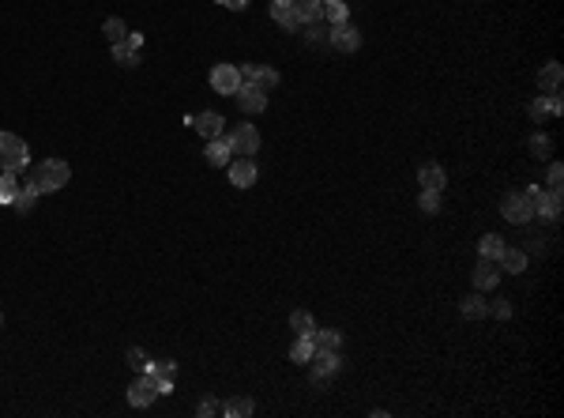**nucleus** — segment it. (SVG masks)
Wrapping results in <instances>:
<instances>
[{
	"label": "nucleus",
	"mask_w": 564,
	"mask_h": 418,
	"mask_svg": "<svg viewBox=\"0 0 564 418\" xmlns=\"http://www.w3.org/2000/svg\"><path fill=\"white\" fill-rule=\"evenodd\" d=\"M327 49H339V53H358V49H361V31L350 27V23H335V27H327Z\"/></svg>",
	"instance_id": "obj_4"
},
{
	"label": "nucleus",
	"mask_w": 564,
	"mask_h": 418,
	"mask_svg": "<svg viewBox=\"0 0 564 418\" xmlns=\"http://www.w3.org/2000/svg\"><path fill=\"white\" fill-rule=\"evenodd\" d=\"M564 113V98H560V90H553L549 95V117H560Z\"/></svg>",
	"instance_id": "obj_39"
},
{
	"label": "nucleus",
	"mask_w": 564,
	"mask_h": 418,
	"mask_svg": "<svg viewBox=\"0 0 564 418\" xmlns=\"http://www.w3.org/2000/svg\"><path fill=\"white\" fill-rule=\"evenodd\" d=\"M154 399H159V388H154V381L147 373H139V381L128 388V403H132V407H151Z\"/></svg>",
	"instance_id": "obj_12"
},
{
	"label": "nucleus",
	"mask_w": 564,
	"mask_h": 418,
	"mask_svg": "<svg viewBox=\"0 0 564 418\" xmlns=\"http://www.w3.org/2000/svg\"><path fill=\"white\" fill-rule=\"evenodd\" d=\"M271 19L279 23L282 31H297V27H301L297 16H294V8H282V4H271Z\"/></svg>",
	"instance_id": "obj_28"
},
{
	"label": "nucleus",
	"mask_w": 564,
	"mask_h": 418,
	"mask_svg": "<svg viewBox=\"0 0 564 418\" xmlns=\"http://www.w3.org/2000/svg\"><path fill=\"white\" fill-rule=\"evenodd\" d=\"M19 189H23V185H19V177L4 169V174H0V204H11V200L19 196Z\"/></svg>",
	"instance_id": "obj_26"
},
{
	"label": "nucleus",
	"mask_w": 564,
	"mask_h": 418,
	"mask_svg": "<svg viewBox=\"0 0 564 418\" xmlns=\"http://www.w3.org/2000/svg\"><path fill=\"white\" fill-rule=\"evenodd\" d=\"M0 328H4V317H0Z\"/></svg>",
	"instance_id": "obj_44"
},
{
	"label": "nucleus",
	"mask_w": 564,
	"mask_h": 418,
	"mask_svg": "<svg viewBox=\"0 0 564 418\" xmlns=\"http://www.w3.org/2000/svg\"><path fill=\"white\" fill-rule=\"evenodd\" d=\"M230 181L238 189H252L256 185V177H260V169H256V162L252 159H245V155H238V159H230Z\"/></svg>",
	"instance_id": "obj_9"
},
{
	"label": "nucleus",
	"mask_w": 564,
	"mask_h": 418,
	"mask_svg": "<svg viewBox=\"0 0 564 418\" xmlns=\"http://www.w3.org/2000/svg\"><path fill=\"white\" fill-rule=\"evenodd\" d=\"M309 365H312V385H316V388H324L327 381H335L339 370H343L339 350H316V355L309 358Z\"/></svg>",
	"instance_id": "obj_3"
},
{
	"label": "nucleus",
	"mask_w": 564,
	"mask_h": 418,
	"mask_svg": "<svg viewBox=\"0 0 564 418\" xmlns=\"http://www.w3.org/2000/svg\"><path fill=\"white\" fill-rule=\"evenodd\" d=\"M534 219L557 223V219H560V189H549V192L538 196V204H534Z\"/></svg>",
	"instance_id": "obj_14"
},
{
	"label": "nucleus",
	"mask_w": 564,
	"mask_h": 418,
	"mask_svg": "<svg viewBox=\"0 0 564 418\" xmlns=\"http://www.w3.org/2000/svg\"><path fill=\"white\" fill-rule=\"evenodd\" d=\"M68 181H72V166H68V162H64V159H46V162H38V166L31 169L27 189H34L38 196H42V192L64 189Z\"/></svg>",
	"instance_id": "obj_1"
},
{
	"label": "nucleus",
	"mask_w": 564,
	"mask_h": 418,
	"mask_svg": "<svg viewBox=\"0 0 564 418\" xmlns=\"http://www.w3.org/2000/svg\"><path fill=\"white\" fill-rule=\"evenodd\" d=\"M139 46H143V34H132V31H128L124 42L113 46V61L124 64V68H136V64H139Z\"/></svg>",
	"instance_id": "obj_11"
},
{
	"label": "nucleus",
	"mask_w": 564,
	"mask_h": 418,
	"mask_svg": "<svg viewBox=\"0 0 564 418\" xmlns=\"http://www.w3.org/2000/svg\"><path fill=\"white\" fill-rule=\"evenodd\" d=\"M501 253H504V238H501V234H485V238L478 241V256L481 260H493V264H496Z\"/></svg>",
	"instance_id": "obj_23"
},
{
	"label": "nucleus",
	"mask_w": 564,
	"mask_h": 418,
	"mask_svg": "<svg viewBox=\"0 0 564 418\" xmlns=\"http://www.w3.org/2000/svg\"><path fill=\"white\" fill-rule=\"evenodd\" d=\"M226 143H230V151L233 155H245V159H252V151H260V132L252 125H238L233 132L226 136Z\"/></svg>",
	"instance_id": "obj_6"
},
{
	"label": "nucleus",
	"mask_w": 564,
	"mask_h": 418,
	"mask_svg": "<svg viewBox=\"0 0 564 418\" xmlns=\"http://www.w3.org/2000/svg\"><path fill=\"white\" fill-rule=\"evenodd\" d=\"M271 4H282V8H290V4H294V0H271Z\"/></svg>",
	"instance_id": "obj_43"
},
{
	"label": "nucleus",
	"mask_w": 564,
	"mask_h": 418,
	"mask_svg": "<svg viewBox=\"0 0 564 418\" xmlns=\"http://www.w3.org/2000/svg\"><path fill=\"white\" fill-rule=\"evenodd\" d=\"M188 125L203 140H218L222 136V113H196V117H188Z\"/></svg>",
	"instance_id": "obj_15"
},
{
	"label": "nucleus",
	"mask_w": 564,
	"mask_h": 418,
	"mask_svg": "<svg viewBox=\"0 0 564 418\" xmlns=\"http://www.w3.org/2000/svg\"><path fill=\"white\" fill-rule=\"evenodd\" d=\"M489 313H493L496 320H508V317H511V302H493Z\"/></svg>",
	"instance_id": "obj_37"
},
{
	"label": "nucleus",
	"mask_w": 564,
	"mask_h": 418,
	"mask_svg": "<svg viewBox=\"0 0 564 418\" xmlns=\"http://www.w3.org/2000/svg\"><path fill=\"white\" fill-rule=\"evenodd\" d=\"M241 83H252V87H260V90H271V87H279V72L275 68H264V64H241Z\"/></svg>",
	"instance_id": "obj_8"
},
{
	"label": "nucleus",
	"mask_w": 564,
	"mask_h": 418,
	"mask_svg": "<svg viewBox=\"0 0 564 418\" xmlns=\"http://www.w3.org/2000/svg\"><path fill=\"white\" fill-rule=\"evenodd\" d=\"M527 113L534 117V121H546V117H549V98H534L531 106H527Z\"/></svg>",
	"instance_id": "obj_36"
},
{
	"label": "nucleus",
	"mask_w": 564,
	"mask_h": 418,
	"mask_svg": "<svg viewBox=\"0 0 564 418\" xmlns=\"http://www.w3.org/2000/svg\"><path fill=\"white\" fill-rule=\"evenodd\" d=\"M320 4H327V0H320Z\"/></svg>",
	"instance_id": "obj_45"
},
{
	"label": "nucleus",
	"mask_w": 564,
	"mask_h": 418,
	"mask_svg": "<svg viewBox=\"0 0 564 418\" xmlns=\"http://www.w3.org/2000/svg\"><path fill=\"white\" fill-rule=\"evenodd\" d=\"M34 204H38V192H34V189H27V185H23V189H19V196L11 200V207H16L19 215H31V211H34Z\"/></svg>",
	"instance_id": "obj_31"
},
{
	"label": "nucleus",
	"mask_w": 564,
	"mask_h": 418,
	"mask_svg": "<svg viewBox=\"0 0 564 418\" xmlns=\"http://www.w3.org/2000/svg\"><path fill=\"white\" fill-rule=\"evenodd\" d=\"M309 339H312V350H339L343 347V332H335V328H324V332L316 328Z\"/></svg>",
	"instance_id": "obj_22"
},
{
	"label": "nucleus",
	"mask_w": 564,
	"mask_h": 418,
	"mask_svg": "<svg viewBox=\"0 0 564 418\" xmlns=\"http://www.w3.org/2000/svg\"><path fill=\"white\" fill-rule=\"evenodd\" d=\"M222 8H230V11H245L248 8V0H218Z\"/></svg>",
	"instance_id": "obj_42"
},
{
	"label": "nucleus",
	"mask_w": 564,
	"mask_h": 418,
	"mask_svg": "<svg viewBox=\"0 0 564 418\" xmlns=\"http://www.w3.org/2000/svg\"><path fill=\"white\" fill-rule=\"evenodd\" d=\"M196 414H200V418H211V414H218V403H215V399H203L200 407H196Z\"/></svg>",
	"instance_id": "obj_40"
},
{
	"label": "nucleus",
	"mask_w": 564,
	"mask_h": 418,
	"mask_svg": "<svg viewBox=\"0 0 564 418\" xmlns=\"http://www.w3.org/2000/svg\"><path fill=\"white\" fill-rule=\"evenodd\" d=\"M459 313H463L467 320H481L485 313H489V302L481 298V291H478V294H467L463 302H459Z\"/></svg>",
	"instance_id": "obj_20"
},
{
	"label": "nucleus",
	"mask_w": 564,
	"mask_h": 418,
	"mask_svg": "<svg viewBox=\"0 0 564 418\" xmlns=\"http://www.w3.org/2000/svg\"><path fill=\"white\" fill-rule=\"evenodd\" d=\"M560 80H564V68L560 61H549L542 72H538V87L546 90V95H553V90H560Z\"/></svg>",
	"instance_id": "obj_18"
},
{
	"label": "nucleus",
	"mask_w": 564,
	"mask_h": 418,
	"mask_svg": "<svg viewBox=\"0 0 564 418\" xmlns=\"http://www.w3.org/2000/svg\"><path fill=\"white\" fill-rule=\"evenodd\" d=\"M222 411H226L230 418H248V414L256 411V403L248 399V396H233V399H230V403H226V407H222Z\"/></svg>",
	"instance_id": "obj_27"
},
{
	"label": "nucleus",
	"mask_w": 564,
	"mask_h": 418,
	"mask_svg": "<svg viewBox=\"0 0 564 418\" xmlns=\"http://www.w3.org/2000/svg\"><path fill=\"white\" fill-rule=\"evenodd\" d=\"M346 16H350L346 0H327V4H324V19L331 23V27H335V23H346Z\"/></svg>",
	"instance_id": "obj_29"
},
{
	"label": "nucleus",
	"mask_w": 564,
	"mask_h": 418,
	"mask_svg": "<svg viewBox=\"0 0 564 418\" xmlns=\"http://www.w3.org/2000/svg\"><path fill=\"white\" fill-rule=\"evenodd\" d=\"M417 207H422L425 215H437V211H440V192H437V189H422V196H417Z\"/></svg>",
	"instance_id": "obj_33"
},
{
	"label": "nucleus",
	"mask_w": 564,
	"mask_h": 418,
	"mask_svg": "<svg viewBox=\"0 0 564 418\" xmlns=\"http://www.w3.org/2000/svg\"><path fill=\"white\" fill-rule=\"evenodd\" d=\"M102 31H106V38H110V46H117V42H124V38H128V27H124V23L117 19V16H110L106 23H102Z\"/></svg>",
	"instance_id": "obj_32"
},
{
	"label": "nucleus",
	"mask_w": 564,
	"mask_h": 418,
	"mask_svg": "<svg viewBox=\"0 0 564 418\" xmlns=\"http://www.w3.org/2000/svg\"><path fill=\"white\" fill-rule=\"evenodd\" d=\"M504 271H511V276H519V271H527V253L523 249H508L504 245V253H501V260H496Z\"/></svg>",
	"instance_id": "obj_24"
},
{
	"label": "nucleus",
	"mask_w": 564,
	"mask_h": 418,
	"mask_svg": "<svg viewBox=\"0 0 564 418\" xmlns=\"http://www.w3.org/2000/svg\"><path fill=\"white\" fill-rule=\"evenodd\" d=\"M203 155H207V162H211V166H230V159H233L230 143L222 140V136L218 140H207V151Z\"/></svg>",
	"instance_id": "obj_21"
},
{
	"label": "nucleus",
	"mask_w": 564,
	"mask_h": 418,
	"mask_svg": "<svg viewBox=\"0 0 564 418\" xmlns=\"http://www.w3.org/2000/svg\"><path fill=\"white\" fill-rule=\"evenodd\" d=\"M290 328H294L297 335H312V332H316V320H312V313L294 309V313H290Z\"/></svg>",
	"instance_id": "obj_25"
},
{
	"label": "nucleus",
	"mask_w": 564,
	"mask_h": 418,
	"mask_svg": "<svg viewBox=\"0 0 564 418\" xmlns=\"http://www.w3.org/2000/svg\"><path fill=\"white\" fill-rule=\"evenodd\" d=\"M305 38L312 46H327V31H320V27H312V31H305Z\"/></svg>",
	"instance_id": "obj_41"
},
{
	"label": "nucleus",
	"mask_w": 564,
	"mask_h": 418,
	"mask_svg": "<svg viewBox=\"0 0 564 418\" xmlns=\"http://www.w3.org/2000/svg\"><path fill=\"white\" fill-rule=\"evenodd\" d=\"M211 90H218V95H238L241 90V72L233 68V64H215L211 68Z\"/></svg>",
	"instance_id": "obj_7"
},
{
	"label": "nucleus",
	"mask_w": 564,
	"mask_h": 418,
	"mask_svg": "<svg viewBox=\"0 0 564 418\" xmlns=\"http://www.w3.org/2000/svg\"><path fill=\"white\" fill-rule=\"evenodd\" d=\"M294 16H297V23H320L324 19V4L320 0H294Z\"/></svg>",
	"instance_id": "obj_19"
},
{
	"label": "nucleus",
	"mask_w": 564,
	"mask_h": 418,
	"mask_svg": "<svg viewBox=\"0 0 564 418\" xmlns=\"http://www.w3.org/2000/svg\"><path fill=\"white\" fill-rule=\"evenodd\" d=\"M417 181H422V189H437V192H444V185H448V174H444L437 162H425L422 169H417Z\"/></svg>",
	"instance_id": "obj_17"
},
{
	"label": "nucleus",
	"mask_w": 564,
	"mask_h": 418,
	"mask_svg": "<svg viewBox=\"0 0 564 418\" xmlns=\"http://www.w3.org/2000/svg\"><path fill=\"white\" fill-rule=\"evenodd\" d=\"M312 355H316V350H312V339H309V335H297L294 347H290V362L301 365V362H309Z\"/></svg>",
	"instance_id": "obj_30"
},
{
	"label": "nucleus",
	"mask_w": 564,
	"mask_h": 418,
	"mask_svg": "<svg viewBox=\"0 0 564 418\" xmlns=\"http://www.w3.org/2000/svg\"><path fill=\"white\" fill-rule=\"evenodd\" d=\"M27 162H31V147H27V143H23L16 132H0V169L19 174Z\"/></svg>",
	"instance_id": "obj_2"
},
{
	"label": "nucleus",
	"mask_w": 564,
	"mask_h": 418,
	"mask_svg": "<svg viewBox=\"0 0 564 418\" xmlns=\"http://www.w3.org/2000/svg\"><path fill=\"white\" fill-rule=\"evenodd\" d=\"M501 215L508 219V223H516V226H527L531 219H534V204L523 192H508L504 200H501Z\"/></svg>",
	"instance_id": "obj_5"
},
{
	"label": "nucleus",
	"mask_w": 564,
	"mask_h": 418,
	"mask_svg": "<svg viewBox=\"0 0 564 418\" xmlns=\"http://www.w3.org/2000/svg\"><path fill=\"white\" fill-rule=\"evenodd\" d=\"M174 370H177V362H169V358L147 365V377L154 381V388H159V396H169V392H174Z\"/></svg>",
	"instance_id": "obj_10"
},
{
	"label": "nucleus",
	"mask_w": 564,
	"mask_h": 418,
	"mask_svg": "<svg viewBox=\"0 0 564 418\" xmlns=\"http://www.w3.org/2000/svg\"><path fill=\"white\" fill-rule=\"evenodd\" d=\"M124 358H128V365H132L136 373H147V365H151V358L143 355L139 347H128V355H124Z\"/></svg>",
	"instance_id": "obj_35"
},
{
	"label": "nucleus",
	"mask_w": 564,
	"mask_h": 418,
	"mask_svg": "<svg viewBox=\"0 0 564 418\" xmlns=\"http://www.w3.org/2000/svg\"><path fill=\"white\" fill-rule=\"evenodd\" d=\"M560 181H564V166L553 162V166H549V189H560Z\"/></svg>",
	"instance_id": "obj_38"
},
{
	"label": "nucleus",
	"mask_w": 564,
	"mask_h": 418,
	"mask_svg": "<svg viewBox=\"0 0 564 418\" xmlns=\"http://www.w3.org/2000/svg\"><path fill=\"white\" fill-rule=\"evenodd\" d=\"M549 151H553V143H549V136H531V155L534 159H549Z\"/></svg>",
	"instance_id": "obj_34"
},
{
	"label": "nucleus",
	"mask_w": 564,
	"mask_h": 418,
	"mask_svg": "<svg viewBox=\"0 0 564 418\" xmlns=\"http://www.w3.org/2000/svg\"><path fill=\"white\" fill-rule=\"evenodd\" d=\"M470 279H474V291H493V286L501 283V271H496V264H493V260H481V264L474 268V276H470Z\"/></svg>",
	"instance_id": "obj_16"
},
{
	"label": "nucleus",
	"mask_w": 564,
	"mask_h": 418,
	"mask_svg": "<svg viewBox=\"0 0 564 418\" xmlns=\"http://www.w3.org/2000/svg\"><path fill=\"white\" fill-rule=\"evenodd\" d=\"M238 106L245 110V113H264V106H267V90H260V87H252V83H241V90L238 95Z\"/></svg>",
	"instance_id": "obj_13"
}]
</instances>
